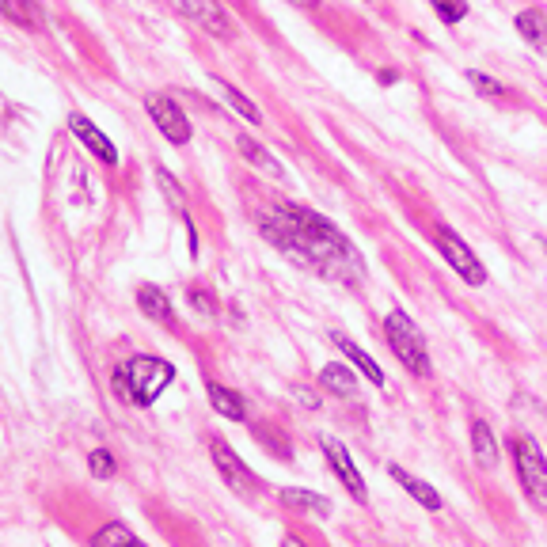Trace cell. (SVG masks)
Wrapping results in <instances>:
<instances>
[{"instance_id":"cell-1","label":"cell","mask_w":547,"mask_h":547,"mask_svg":"<svg viewBox=\"0 0 547 547\" xmlns=\"http://www.w3.org/2000/svg\"><path fill=\"white\" fill-rule=\"evenodd\" d=\"M259 232L282 251L285 259L320 274L323 282L354 285L365 282V259L361 251L327 217L308 206H278L259 213Z\"/></svg>"},{"instance_id":"cell-2","label":"cell","mask_w":547,"mask_h":547,"mask_svg":"<svg viewBox=\"0 0 547 547\" xmlns=\"http://www.w3.org/2000/svg\"><path fill=\"white\" fill-rule=\"evenodd\" d=\"M171 380H175V365L164 358H130L118 373H114V392L133 403V407H152L156 399L164 396V388H168Z\"/></svg>"},{"instance_id":"cell-3","label":"cell","mask_w":547,"mask_h":547,"mask_svg":"<svg viewBox=\"0 0 547 547\" xmlns=\"http://www.w3.org/2000/svg\"><path fill=\"white\" fill-rule=\"evenodd\" d=\"M384 342L388 350L399 358V365L411 373V377H430V350H426V335L403 308L384 316Z\"/></svg>"},{"instance_id":"cell-4","label":"cell","mask_w":547,"mask_h":547,"mask_svg":"<svg viewBox=\"0 0 547 547\" xmlns=\"http://www.w3.org/2000/svg\"><path fill=\"white\" fill-rule=\"evenodd\" d=\"M510 456H513V475H517L521 491L529 498V506L536 513H547V456L540 449V441L532 434H513Z\"/></svg>"},{"instance_id":"cell-5","label":"cell","mask_w":547,"mask_h":547,"mask_svg":"<svg viewBox=\"0 0 547 547\" xmlns=\"http://www.w3.org/2000/svg\"><path fill=\"white\" fill-rule=\"evenodd\" d=\"M434 244L441 251V259L453 266L456 274H460V282L464 285H483L487 282V266L475 259V251L464 244V236L453 232L449 225H437L434 228Z\"/></svg>"},{"instance_id":"cell-6","label":"cell","mask_w":547,"mask_h":547,"mask_svg":"<svg viewBox=\"0 0 547 547\" xmlns=\"http://www.w3.org/2000/svg\"><path fill=\"white\" fill-rule=\"evenodd\" d=\"M320 449L323 456H327V468L335 472V479H339L342 487H346V494L354 498V502H369V491H365V479H361L358 464H354V456L346 453V445L342 441H335V437H320Z\"/></svg>"},{"instance_id":"cell-7","label":"cell","mask_w":547,"mask_h":547,"mask_svg":"<svg viewBox=\"0 0 547 547\" xmlns=\"http://www.w3.org/2000/svg\"><path fill=\"white\" fill-rule=\"evenodd\" d=\"M209 456H213V464H217V472H221L228 491L244 494V498L255 494V475L247 472V464L236 456V449L228 445L225 437H213V441H209Z\"/></svg>"},{"instance_id":"cell-8","label":"cell","mask_w":547,"mask_h":547,"mask_svg":"<svg viewBox=\"0 0 547 547\" xmlns=\"http://www.w3.org/2000/svg\"><path fill=\"white\" fill-rule=\"evenodd\" d=\"M171 8L213 38H232V19L217 0H171Z\"/></svg>"},{"instance_id":"cell-9","label":"cell","mask_w":547,"mask_h":547,"mask_svg":"<svg viewBox=\"0 0 547 547\" xmlns=\"http://www.w3.org/2000/svg\"><path fill=\"white\" fill-rule=\"evenodd\" d=\"M145 111L152 114V122H156V130L168 137L171 145H187L190 141V118L183 114V107L168 99V95H149L145 99Z\"/></svg>"},{"instance_id":"cell-10","label":"cell","mask_w":547,"mask_h":547,"mask_svg":"<svg viewBox=\"0 0 547 547\" xmlns=\"http://www.w3.org/2000/svg\"><path fill=\"white\" fill-rule=\"evenodd\" d=\"M69 130H73L76 137H80V145L92 149L103 164H118V149L111 145V137L99 130V126H92L84 114H69Z\"/></svg>"},{"instance_id":"cell-11","label":"cell","mask_w":547,"mask_h":547,"mask_svg":"<svg viewBox=\"0 0 547 547\" xmlns=\"http://www.w3.org/2000/svg\"><path fill=\"white\" fill-rule=\"evenodd\" d=\"M388 475H392L399 487H403V491L415 498L422 510H430V513L441 510V494H437L434 487L426 483V479H418V475H411L407 468H399V464H388Z\"/></svg>"},{"instance_id":"cell-12","label":"cell","mask_w":547,"mask_h":547,"mask_svg":"<svg viewBox=\"0 0 547 547\" xmlns=\"http://www.w3.org/2000/svg\"><path fill=\"white\" fill-rule=\"evenodd\" d=\"M137 308H141V316H145V320L164 323V327H171V320H175L168 293H164L160 285H141V289H137Z\"/></svg>"},{"instance_id":"cell-13","label":"cell","mask_w":547,"mask_h":547,"mask_svg":"<svg viewBox=\"0 0 547 547\" xmlns=\"http://www.w3.org/2000/svg\"><path fill=\"white\" fill-rule=\"evenodd\" d=\"M513 27H517V35L525 38V42H529L536 54L547 57V16H544V12H536V8H525V12H517Z\"/></svg>"},{"instance_id":"cell-14","label":"cell","mask_w":547,"mask_h":547,"mask_svg":"<svg viewBox=\"0 0 547 547\" xmlns=\"http://www.w3.org/2000/svg\"><path fill=\"white\" fill-rule=\"evenodd\" d=\"M206 396H209V407H213L221 418H232V422H244L247 418V403L240 392H232L225 384H213V380H209Z\"/></svg>"},{"instance_id":"cell-15","label":"cell","mask_w":547,"mask_h":547,"mask_svg":"<svg viewBox=\"0 0 547 547\" xmlns=\"http://www.w3.org/2000/svg\"><path fill=\"white\" fill-rule=\"evenodd\" d=\"M472 456L479 468H498V437H494V430L483 422V418H475L472 422Z\"/></svg>"},{"instance_id":"cell-16","label":"cell","mask_w":547,"mask_h":547,"mask_svg":"<svg viewBox=\"0 0 547 547\" xmlns=\"http://www.w3.org/2000/svg\"><path fill=\"white\" fill-rule=\"evenodd\" d=\"M335 346H339L342 354L350 358V365H358V373H361L365 380H369L373 388H384V369H380L377 361H373L369 354H365V350H361L358 342H350L346 335H335Z\"/></svg>"},{"instance_id":"cell-17","label":"cell","mask_w":547,"mask_h":547,"mask_svg":"<svg viewBox=\"0 0 547 547\" xmlns=\"http://www.w3.org/2000/svg\"><path fill=\"white\" fill-rule=\"evenodd\" d=\"M282 506L285 510H301V513H312V517H331V502L323 494H312V491H301V487H285L282 494Z\"/></svg>"},{"instance_id":"cell-18","label":"cell","mask_w":547,"mask_h":547,"mask_svg":"<svg viewBox=\"0 0 547 547\" xmlns=\"http://www.w3.org/2000/svg\"><path fill=\"white\" fill-rule=\"evenodd\" d=\"M320 384L327 388V392H335V396H342V399L358 396V380H354V373H350L342 361L323 365V369H320Z\"/></svg>"},{"instance_id":"cell-19","label":"cell","mask_w":547,"mask_h":547,"mask_svg":"<svg viewBox=\"0 0 547 547\" xmlns=\"http://www.w3.org/2000/svg\"><path fill=\"white\" fill-rule=\"evenodd\" d=\"M236 149L244 152L247 164H255L259 171H266L270 179H285L282 164H278V160H274V156H270V152H266L263 145H259V141H251V137H244V133H240V137H236Z\"/></svg>"},{"instance_id":"cell-20","label":"cell","mask_w":547,"mask_h":547,"mask_svg":"<svg viewBox=\"0 0 547 547\" xmlns=\"http://www.w3.org/2000/svg\"><path fill=\"white\" fill-rule=\"evenodd\" d=\"M213 84L221 88V95H225L228 103H232V111L240 114V118H247L251 126H263V111H259V107H255V103H251V99H247L240 88H232V84H228V80H221V76H213Z\"/></svg>"},{"instance_id":"cell-21","label":"cell","mask_w":547,"mask_h":547,"mask_svg":"<svg viewBox=\"0 0 547 547\" xmlns=\"http://www.w3.org/2000/svg\"><path fill=\"white\" fill-rule=\"evenodd\" d=\"M0 16L12 19L16 27H38L42 12H38L35 0H0Z\"/></svg>"},{"instance_id":"cell-22","label":"cell","mask_w":547,"mask_h":547,"mask_svg":"<svg viewBox=\"0 0 547 547\" xmlns=\"http://www.w3.org/2000/svg\"><path fill=\"white\" fill-rule=\"evenodd\" d=\"M92 547H149L145 540H137L126 525H118V521H111V525H103V529L95 532Z\"/></svg>"},{"instance_id":"cell-23","label":"cell","mask_w":547,"mask_h":547,"mask_svg":"<svg viewBox=\"0 0 547 547\" xmlns=\"http://www.w3.org/2000/svg\"><path fill=\"white\" fill-rule=\"evenodd\" d=\"M430 8H434L445 27H456V23H464V16H468V0H430Z\"/></svg>"},{"instance_id":"cell-24","label":"cell","mask_w":547,"mask_h":547,"mask_svg":"<svg viewBox=\"0 0 547 547\" xmlns=\"http://www.w3.org/2000/svg\"><path fill=\"white\" fill-rule=\"evenodd\" d=\"M156 183H160V190L168 194L171 209H175V213H183V221H187V198L179 194V183H175V175H171V171H164V168H156Z\"/></svg>"},{"instance_id":"cell-25","label":"cell","mask_w":547,"mask_h":547,"mask_svg":"<svg viewBox=\"0 0 547 547\" xmlns=\"http://www.w3.org/2000/svg\"><path fill=\"white\" fill-rule=\"evenodd\" d=\"M468 80H472V88L479 95H487V99H506V88L494 80V76H483V73H468Z\"/></svg>"},{"instance_id":"cell-26","label":"cell","mask_w":547,"mask_h":547,"mask_svg":"<svg viewBox=\"0 0 547 547\" xmlns=\"http://www.w3.org/2000/svg\"><path fill=\"white\" fill-rule=\"evenodd\" d=\"M88 468H92L95 479H111L114 475V456L107 453V449H95V453L88 456Z\"/></svg>"},{"instance_id":"cell-27","label":"cell","mask_w":547,"mask_h":547,"mask_svg":"<svg viewBox=\"0 0 547 547\" xmlns=\"http://www.w3.org/2000/svg\"><path fill=\"white\" fill-rule=\"evenodd\" d=\"M190 301H194V312H202V316H213V312H217V304H213V297H209L206 289H198V285L190 289Z\"/></svg>"},{"instance_id":"cell-28","label":"cell","mask_w":547,"mask_h":547,"mask_svg":"<svg viewBox=\"0 0 547 547\" xmlns=\"http://www.w3.org/2000/svg\"><path fill=\"white\" fill-rule=\"evenodd\" d=\"M289 4H297V8H316L320 0H289Z\"/></svg>"},{"instance_id":"cell-29","label":"cell","mask_w":547,"mask_h":547,"mask_svg":"<svg viewBox=\"0 0 547 547\" xmlns=\"http://www.w3.org/2000/svg\"><path fill=\"white\" fill-rule=\"evenodd\" d=\"M282 547H304V544H301V540H297V536H285Z\"/></svg>"}]
</instances>
